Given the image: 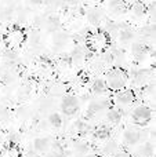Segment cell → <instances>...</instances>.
Returning <instances> with one entry per match:
<instances>
[{
    "mask_svg": "<svg viewBox=\"0 0 156 157\" xmlns=\"http://www.w3.org/2000/svg\"><path fill=\"white\" fill-rule=\"evenodd\" d=\"M109 136H111V131L107 127H99L94 134V138L98 139V141H108Z\"/></svg>",
    "mask_w": 156,
    "mask_h": 157,
    "instance_id": "cell-14",
    "label": "cell"
},
{
    "mask_svg": "<svg viewBox=\"0 0 156 157\" xmlns=\"http://www.w3.org/2000/svg\"><path fill=\"white\" fill-rule=\"evenodd\" d=\"M49 121H50V124H51L53 127H55V128H58V127L62 125V119H61V116L58 113H53L51 116H50Z\"/></svg>",
    "mask_w": 156,
    "mask_h": 157,
    "instance_id": "cell-17",
    "label": "cell"
},
{
    "mask_svg": "<svg viewBox=\"0 0 156 157\" xmlns=\"http://www.w3.org/2000/svg\"><path fill=\"white\" fill-rule=\"evenodd\" d=\"M91 90H93L94 94L101 95V94H105V92H107L108 87H107V83H105V80L97 78V80L94 81V84H93V87H91Z\"/></svg>",
    "mask_w": 156,
    "mask_h": 157,
    "instance_id": "cell-13",
    "label": "cell"
},
{
    "mask_svg": "<svg viewBox=\"0 0 156 157\" xmlns=\"http://www.w3.org/2000/svg\"><path fill=\"white\" fill-rule=\"evenodd\" d=\"M115 101H116V103H118V105L129 106V105H131V103H134L135 95H134V92H133V91L127 90V91L120 92V94H119L118 97L115 98Z\"/></svg>",
    "mask_w": 156,
    "mask_h": 157,
    "instance_id": "cell-8",
    "label": "cell"
},
{
    "mask_svg": "<svg viewBox=\"0 0 156 157\" xmlns=\"http://www.w3.org/2000/svg\"><path fill=\"white\" fill-rule=\"evenodd\" d=\"M133 37H134V32L130 28H122L119 30V41L122 43H129L133 40Z\"/></svg>",
    "mask_w": 156,
    "mask_h": 157,
    "instance_id": "cell-12",
    "label": "cell"
},
{
    "mask_svg": "<svg viewBox=\"0 0 156 157\" xmlns=\"http://www.w3.org/2000/svg\"><path fill=\"white\" fill-rule=\"evenodd\" d=\"M123 138H124V142L131 146V145H137L141 141V134L135 128H127L123 134Z\"/></svg>",
    "mask_w": 156,
    "mask_h": 157,
    "instance_id": "cell-7",
    "label": "cell"
},
{
    "mask_svg": "<svg viewBox=\"0 0 156 157\" xmlns=\"http://www.w3.org/2000/svg\"><path fill=\"white\" fill-rule=\"evenodd\" d=\"M62 110L64 113L66 114H73L76 113L77 108H79V101H77L76 97H72V95H69V97H65L62 101Z\"/></svg>",
    "mask_w": 156,
    "mask_h": 157,
    "instance_id": "cell-6",
    "label": "cell"
},
{
    "mask_svg": "<svg viewBox=\"0 0 156 157\" xmlns=\"http://www.w3.org/2000/svg\"><path fill=\"white\" fill-rule=\"evenodd\" d=\"M129 11H131L133 17H135V18H142V17L148 13L146 7L142 4V3H134L133 6H130V10Z\"/></svg>",
    "mask_w": 156,
    "mask_h": 157,
    "instance_id": "cell-10",
    "label": "cell"
},
{
    "mask_svg": "<svg viewBox=\"0 0 156 157\" xmlns=\"http://www.w3.org/2000/svg\"><path fill=\"white\" fill-rule=\"evenodd\" d=\"M113 149H116V145L113 144V142H108L107 146H105V152H107V153H112Z\"/></svg>",
    "mask_w": 156,
    "mask_h": 157,
    "instance_id": "cell-20",
    "label": "cell"
},
{
    "mask_svg": "<svg viewBox=\"0 0 156 157\" xmlns=\"http://www.w3.org/2000/svg\"><path fill=\"white\" fill-rule=\"evenodd\" d=\"M108 8L116 15H123V14L129 13L130 4L126 3L124 0H111V3L108 4Z\"/></svg>",
    "mask_w": 156,
    "mask_h": 157,
    "instance_id": "cell-5",
    "label": "cell"
},
{
    "mask_svg": "<svg viewBox=\"0 0 156 157\" xmlns=\"http://www.w3.org/2000/svg\"><path fill=\"white\" fill-rule=\"evenodd\" d=\"M105 83H107L108 88H111V90H120V88H123V87L126 86V83H127L126 72L122 71V69H119V68L112 69V71H109V73H108Z\"/></svg>",
    "mask_w": 156,
    "mask_h": 157,
    "instance_id": "cell-1",
    "label": "cell"
},
{
    "mask_svg": "<svg viewBox=\"0 0 156 157\" xmlns=\"http://www.w3.org/2000/svg\"><path fill=\"white\" fill-rule=\"evenodd\" d=\"M75 130H76L77 134H86L88 131V125L83 121H77L76 124H75Z\"/></svg>",
    "mask_w": 156,
    "mask_h": 157,
    "instance_id": "cell-18",
    "label": "cell"
},
{
    "mask_svg": "<svg viewBox=\"0 0 156 157\" xmlns=\"http://www.w3.org/2000/svg\"><path fill=\"white\" fill-rule=\"evenodd\" d=\"M152 77V72L146 71V69H142V71H138L134 76V81L137 86H144L145 83H148Z\"/></svg>",
    "mask_w": 156,
    "mask_h": 157,
    "instance_id": "cell-9",
    "label": "cell"
},
{
    "mask_svg": "<svg viewBox=\"0 0 156 157\" xmlns=\"http://www.w3.org/2000/svg\"><path fill=\"white\" fill-rule=\"evenodd\" d=\"M18 156H19V152L17 146H10L4 153V157H18Z\"/></svg>",
    "mask_w": 156,
    "mask_h": 157,
    "instance_id": "cell-19",
    "label": "cell"
},
{
    "mask_svg": "<svg viewBox=\"0 0 156 157\" xmlns=\"http://www.w3.org/2000/svg\"><path fill=\"white\" fill-rule=\"evenodd\" d=\"M86 2H87V3H90V4H98V3L99 2H101V0H86Z\"/></svg>",
    "mask_w": 156,
    "mask_h": 157,
    "instance_id": "cell-22",
    "label": "cell"
},
{
    "mask_svg": "<svg viewBox=\"0 0 156 157\" xmlns=\"http://www.w3.org/2000/svg\"><path fill=\"white\" fill-rule=\"evenodd\" d=\"M152 117V112L148 106L145 105H140L133 110L131 113V120L135 124H146Z\"/></svg>",
    "mask_w": 156,
    "mask_h": 157,
    "instance_id": "cell-3",
    "label": "cell"
},
{
    "mask_svg": "<svg viewBox=\"0 0 156 157\" xmlns=\"http://www.w3.org/2000/svg\"><path fill=\"white\" fill-rule=\"evenodd\" d=\"M22 39H24V33L19 29H11L8 30V33L6 35V43L10 48H14V47L19 46L22 43Z\"/></svg>",
    "mask_w": 156,
    "mask_h": 157,
    "instance_id": "cell-4",
    "label": "cell"
},
{
    "mask_svg": "<svg viewBox=\"0 0 156 157\" xmlns=\"http://www.w3.org/2000/svg\"><path fill=\"white\" fill-rule=\"evenodd\" d=\"M33 147H35L36 152L44 153L50 147V142H49V139H46V138H37L33 142Z\"/></svg>",
    "mask_w": 156,
    "mask_h": 157,
    "instance_id": "cell-11",
    "label": "cell"
},
{
    "mask_svg": "<svg viewBox=\"0 0 156 157\" xmlns=\"http://www.w3.org/2000/svg\"><path fill=\"white\" fill-rule=\"evenodd\" d=\"M113 157H130V156L127 155V153H124V152H116Z\"/></svg>",
    "mask_w": 156,
    "mask_h": 157,
    "instance_id": "cell-21",
    "label": "cell"
},
{
    "mask_svg": "<svg viewBox=\"0 0 156 157\" xmlns=\"http://www.w3.org/2000/svg\"><path fill=\"white\" fill-rule=\"evenodd\" d=\"M87 157H98V156H96V155H88Z\"/></svg>",
    "mask_w": 156,
    "mask_h": 157,
    "instance_id": "cell-23",
    "label": "cell"
},
{
    "mask_svg": "<svg viewBox=\"0 0 156 157\" xmlns=\"http://www.w3.org/2000/svg\"><path fill=\"white\" fill-rule=\"evenodd\" d=\"M122 119V114L119 110H109L108 112V120H109L112 124H118Z\"/></svg>",
    "mask_w": 156,
    "mask_h": 157,
    "instance_id": "cell-15",
    "label": "cell"
},
{
    "mask_svg": "<svg viewBox=\"0 0 156 157\" xmlns=\"http://www.w3.org/2000/svg\"><path fill=\"white\" fill-rule=\"evenodd\" d=\"M87 18L93 25H97L99 22V19H101V13H99L98 10H91L90 13H88Z\"/></svg>",
    "mask_w": 156,
    "mask_h": 157,
    "instance_id": "cell-16",
    "label": "cell"
},
{
    "mask_svg": "<svg viewBox=\"0 0 156 157\" xmlns=\"http://www.w3.org/2000/svg\"><path fill=\"white\" fill-rule=\"evenodd\" d=\"M87 43L93 50H96V51H101V50L107 48L108 43H109V39H108V36L105 35V33L97 32V33H93V35L88 36Z\"/></svg>",
    "mask_w": 156,
    "mask_h": 157,
    "instance_id": "cell-2",
    "label": "cell"
}]
</instances>
